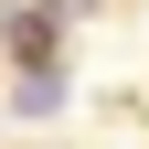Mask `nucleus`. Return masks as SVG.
Masks as SVG:
<instances>
[{
	"instance_id": "nucleus-1",
	"label": "nucleus",
	"mask_w": 149,
	"mask_h": 149,
	"mask_svg": "<svg viewBox=\"0 0 149 149\" xmlns=\"http://www.w3.org/2000/svg\"><path fill=\"white\" fill-rule=\"evenodd\" d=\"M0 53H11V64H64V22H53L43 0H0Z\"/></svg>"
},
{
	"instance_id": "nucleus-2",
	"label": "nucleus",
	"mask_w": 149,
	"mask_h": 149,
	"mask_svg": "<svg viewBox=\"0 0 149 149\" xmlns=\"http://www.w3.org/2000/svg\"><path fill=\"white\" fill-rule=\"evenodd\" d=\"M64 107H74V74H64V64L11 74V117H64Z\"/></svg>"
},
{
	"instance_id": "nucleus-3",
	"label": "nucleus",
	"mask_w": 149,
	"mask_h": 149,
	"mask_svg": "<svg viewBox=\"0 0 149 149\" xmlns=\"http://www.w3.org/2000/svg\"><path fill=\"white\" fill-rule=\"evenodd\" d=\"M43 11H53V22H64V32H74V22H85V11H96V0H43Z\"/></svg>"
}]
</instances>
